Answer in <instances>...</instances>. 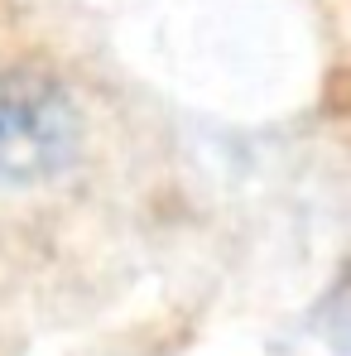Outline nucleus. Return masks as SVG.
Segmentation results:
<instances>
[{"mask_svg":"<svg viewBox=\"0 0 351 356\" xmlns=\"http://www.w3.org/2000/svg\"><path fill=\"white\" fill-rule=\"evenodd\" d=\"M92 140L77 82L39 54L0 58V188L29 193L67 178Z\"/></svg>","mask_w":351,"mask_h":356,"instance_id":"nucleus-1","label":"nucleus"}]
</instances>
